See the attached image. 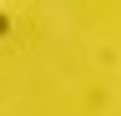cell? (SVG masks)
I'll list each match as a JSON object with an SVG mask.
<instances>
[{
	"label": "cell",
	"mask_w": 121,
	"mask_h": 116,
	"mask_svg": "<svg viewBox=\"0 0 121 116\" xmlns=\"http://www.w3.org/2000/svg\"><path fill=\"white\" fill-rule=\"evenodd\" d=\"M5 30H10V15H5V10H0V35H5Z\"/></svg>",
	"instance_id": "1"
}]
</instances>
